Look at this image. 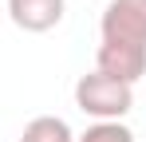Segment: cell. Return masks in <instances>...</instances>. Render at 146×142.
I'll use <instances>...</instances> for the list:
<instances>
[{
  "label": "cell",
  "mask_w": 146,
  "mask_h": 142,
  "mask_svg": "<svg viewBox=\"0 0 146 142\" xmlns=\"http://www.w3.org/2000/svg\"><path fill=\"white\" fill-rule=\"evenodd\" d=\"M75 142H134V130L126 122H95L87 126Z\"/></svg>",
  "instance_id": "obj_6"
},
{
  "label": "cell",
  "mask_w": 146,
  "mask_h": 142,
  "mask_svg": "<svg viewBox=\"0 0 146 142\" xmlns=\"http://www.w3.org/2000/svg\"><path fill=\"white\" fill-rule=\"evenodd\" d=\"M75 107L95 122H122V115L134 107V87L103 71H91V75H79L75 83Z\"/></svg>",
  "instance_id": "obj_1"
},
{
  "label": "cell",
  "mask_w": 146,
  "mask_h": 142,
  "mask_svg": "<svg viewBox=\"0 0 146 142\" xmlns=\"http://www.w3.org/2000/svg\"><path fill=\"white\" fill-rule=\"evenodd\" d=\"M67 0H8V16L20 32H51L63 20Z\"/></svg>",
  "instance_id": "obj_4"
},
{
  "label": "cell",
  "mask_w": 146,
  "mask_h": 142,
  "mask_svg": "<svg viewBox=\"0 0 146 142\" xmlns=\"http://www.w3.org/2000/svg\"><path fill=\"white\" fill-rule=\"evenodd\" d=\"M95 71L119 79V83H138L146 75V47H134V44H99V55H95Z\"/></svg>",
  "instance_id": "obj_3"
},
{
  "label": "cell",
  "mask_w": 146,
  "mask_h": 142,
  "mask_svg": "<svg viewBox=\"0 0 146 142\" xmlns=\"http://www.w3.org/2000/svg\"><path fill=\"white\" fill-rule=\"evenodd\" d=\"M103 44H134L146 47V0H111L103 8Z\"/></svg>",
  "instance_id": "obj_2"
},
{
  "label": "cell",
  "mask_w": 146,
  "mask_h": 142,
  "mask_svg": "<svg viewBox=\"0 0 146 142\" xmlns=\"http://www.w3.org/2000/svg\"><path fill=\"white\" fill-rule=\"evenodd\" d=\"M20 142H75V134H71V126H67V118H59V115H36L24 126Z\"/></svg>",
  "instance_id": "obj_5"
}]
</instances>
